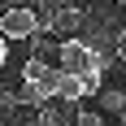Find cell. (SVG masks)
<instances>
[{"label": "cell", "instance_id": "obj_1", "mask_svg": "<svg viewBox=\"0 0 126 126\" xmlns=\"http://www.w3.org/2000/svg\"><path fill=\"white\" fill-rule=\"evenodd\" d=\"M57 57H61V70H74V74L91 78V83H100L104 70H109V52L91 48L87 39H65L61 48H57Z\"/></svg>", "mask_w": 126, "mask_h": 126}, {"label": "cell", "instance_id": "obj_2", "mask_svg": "<svg viewBox=\"0 0 126 126\" xmlns=\"http://www.w3.org/2000/svg\"><path fill=\"white\" fill-rule=\"evenodd\" d=\"M39 31H44V22H39V13L31 9V4H13V9L0 13V35L9 39H35Z\"/></svg>", "mask_w": 126, "mask_h": 126}, {"label": "cell", "instance_id": "obj_3", "mask_svg": "<svg viewBox=\"0 0 126 126\" xmlns=\"http://www.w3.org/2000/svg\"><path fill=\"white\" fill-rule=\"evenodd\" d=\"M100 91V83H91V78L74 74V70H61L57 65V74H52V100H61V104H74L83 100V96H96Z\"/></svg>", "mask_w": 126, "mask_h": 126}, {"label": "cell", "instance_id": "obj_4", "mask_svg": "<svg viewBox=\"0 0 126 126\" xmlns=\"http://www.w3.org/2000/svg\"><path fill=\"white\" fill-rule=\"evenodd\" d=\"M52 74H57V70L48 65L44 52H39V57H26V65H22V78H26V83H39V87H48V91H52Z\"/></svg>", "mask_w": 126, "mask_h": 126}, {"label": "cell", "instance_id": "obj_5", "mask_svg": "<svg viewBox=\"0 0 126 126\" xmlns=\"http://www.w3.org/2000/svg\"><path fill=\"white\" fill-rule=\"evenodd\" d=\"M9 96H13L17 104H44V100H52V91H48V87H39V83H26V78H22V87H13Z\"/></svg>", "mask_w": 126, "mask_h": 126}, {"label": "cell", "instance_id": "obj_6", "mask_svg": "<svg viewBox=\"0 0 126 126\" xmlns=\"http://www.w3.org/2000/svg\"><path fill=\"white\" fill-rule=\"evenodd\" d=\"M74 26H83V13H78V9H61L57 17H48V22H44V31H61V35H70Z\"/></svg>", "mask_w": 126, "mask_h": 126}, {"label": "cell", "instance_id": "obj_7", "mask_svg": "<svg viewBox=\"0 0 126 126\" xmlns=\"http://www.w3.org/2000/svg\"><path fill=\"white\" fill-rule=\"evenodd\" d=\"M113 57L126 65V31H117V35H113Z\"/></svg>", "mask_w": 126, "mask_h": 126}, {"label": "cell", "instance_id": "obj_8", "mask_svg": "<svg viewBox=\"0 0 126 126\" xmlns=\"http://www.w3.org/2000/svg\"><path fill=\"white\" fill-rule=\"evenodd\" d=\"M35 126H70V122H65V117L61 113H57V109H52V113H44V117H39V122Z\"/></svg>", "mask_w": 126, "mask_h": 126}, {"label": "cell", "instance_id": "obj_9", "mask_svg": "<svg viewBox=\"0 0 126 126\" xmlns=\"http://www.w3.org/2000/svg\"><path fill=\"white\" fill-rule=\"evenodd\" d=\"M78 126H100V117H96V113H83V117H78Z\"/></svg>", "mask_w": 126, "mask_h": 126}, {"label": "cell", "instance_id": "obj_10", "mask_svg": "<svg viewBox=\"0 0 126 126\" xmlns=\"http://www.w3.org/2000/svg\"><path fill=\"white\" fill-rule=\"evenodd\" d=\"M122 126H126V104H122Z\"/></svg>", "mask_w": 126, "mask_h": 126}]
</instances>
